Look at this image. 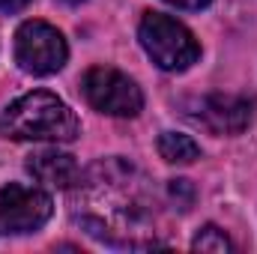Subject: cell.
<instances>
[{"label":"cell","instance_id":"cell-13","mask_svg":"<svg viewBox=\"0 0 257 254\" xmlns=\"http://www.w3.org/2000/svg\"><path fill=\"white\" fill-rule=\"evenodd\" d=\"M63 3H69V6H75V3H81V0H63Z\"/></svg>","mask_w":257,"mask_h":254},{"label":"cell","instance_id":"cell-2","mask_svg":"<svg viewBox=\"0 0 257 254\" xmlns=\"http://www.w3.org/2000/svg\"><path fill=\"white\" fill-rule=\"evenodd\" d=\"M81 132L75 111L48 90H33L0 114V135L12 141H57L69 144Z\"/></svg>","mask_w":257,"mask_h":254},{"label":"cell","instance_id":"cell-9","mask_svg":"<svg viewBox=\"0 0 257 254\" xmlns=\"http://www.w3.org/2000/svg\"><path fill=\"white\" fill-rule=\"evenodd\" d=\"M159 156L171 165H192L194 159H200V147L194 144L189 135L180 132H165L159 138Z\"/></svg>","mask_w":257,"mask_h":254},{"label":"cell","instance_id":"cell-10","mask_svg":"<svg viewBox=\"0 0 257 254\" xmlns=\"http://www.w3.org/2000/svg\"><path fill=\"white\" fill-rule=\"evenodd\" d=\"M192 248H194V251H215V254H224V251H230V248H233V242L227 239V233H224V230H218L215 224H206V227H203V230L194 236Z\"/></svg>","mask_w":257,"mask_h":254},{"label":"cell","instance_id":"cell-5","mask_svg":"<svg viewBox=\"0 0 257 254\" xmlns=\"http://www.w3.org/2000/svg\"><path fill=\"white\" fill-rule=\"evenodd\" d=\"M63 33L45 21H24L15 33V60L30 75H54L66 66Z\"/></svg>","mask_w":257,"mask_h":254},{"label":"cell","instance_id":"cell-3","mask_svg":"<svg viewBox=\"0 0 257 254\" xmlns=\"http://www.w3.org/2000/svg\"><path fill=\"white\" fill-rule=\"evenodd\" d=\"M138 39L153 63L165 72H183L200 57V45L189 27L162 12H147L138 27Z\"/></svg>","mask_w":257,"mask_h":254},{"label":"cell","instance_id":"cell-7","mask_svg":"<svg viewBox=\"0 0 257 254\" xmlns=\"http://www.w3.org/2000/svg\"><path fill=\"white\" fill-rule=\"evenodd\" d=\"M254 117V102L230 93H209L197 102L194 120L212 135H239Z\"/></svg>","mask_w":257,"mask_h":254},{"label":"cell","instance_id":"cell-4","mask_svg":"<svg viewBox=\"0 0 257 254\" xmlns=\"http://www.w3.org/2000/svg\"><path fill=\"white\" fill-rule=\"evenodd\" d=\"M81 90L96 111L111 114V117H135L144 108L141 87L128 75H123L120 69H111V66H93L84 75Z\"/></svg>","mask_w":257,"mask_h":254},{"label":"cell","instance_id":"cell-1","mask_svg":"<svg viewBox=\"0 0 257 254\" xmlns=\"http://www.w3.org/2000/svg\"><path fill=\"white\" fill-rule=\"evenodd\" d=\"M108 189L114 191V206H84L75 212V221L96 239L120 248H159L165 245L153 227V203L132 183V168L123 162H111L108 168L99 165L93 171Z\"/></svg>","mask_w":257,"mask_h":254},{"label":"cell","instance_id":"cell-11","mask_svg":"<svg viewBox=\"0 0 257 254\" xmlns=\"http://www.w3.org/2000/svg\"><path fill=\"white\" fill-rule=\"evenodd\" d=\"M165 3H171L177 9H203V6H209V0H165Z\"/></svg>","mask_w":257,"mask_h":254},{"label":"cell","instance_id":"cell-8","mask_svg":"<svg viewBox=\"0 0 257 254\" xmlns=\"http://www.w3.org/2000/svg\"><path fill=\"white\" fill-rule=\"evenodd\" d=\"M27 171L48 189H72L81 180L78 162L69 153H57V150H42V153L30 156Z\"/></svg>","mask_w":257,"mask_h":254},{"label":"cell","instance_id":"cell-6","mask_svg":"<svg viewBox=\"0 0 257 254\" xmlns=\"http://www.w3.org/2000/svg\"><path fill=\"white\" fill-rule=\"evenodd\" d=\"M54 206L42 189L9 183L0 189V233H33L51 218Z\"/></svg>","mask_w":257,"mask_h":254},{"label":"cell","instance_id":"cell-12","mask_svg":"<svg viewBox=\"0 0 257 254\" xmlns=\"http://www.w3.org/2000/svg\"><path fill=\"white\" fill-rule=\"evenodd\" d=\"M30 0H0V12H21Z\"/></svg>","mask_w":257,"mask_h":254}]
</instances>
